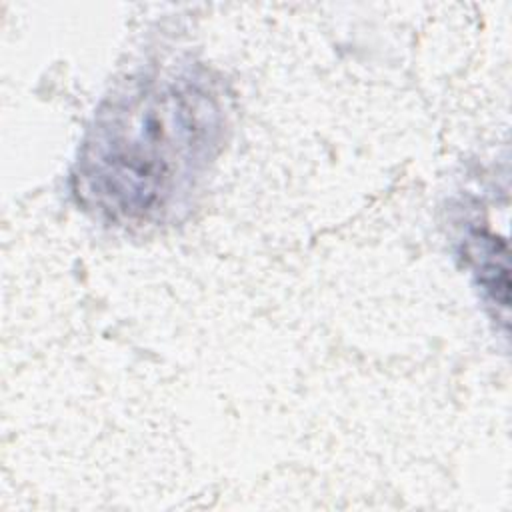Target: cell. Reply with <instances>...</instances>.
Wrapping results in <instances>:
<instances>
[{
  "mask_svg": "<svg viewBox=\"0 0 512 512\" xmlns=\"http://www.w3.org/2000/svg\"><path fill=\"white\" fill-rule=\"evenodd\" d=\"M222 126L204 80H146L98 112L76 162V194L120 224L158 218L214 158Z\"/></svg>",
  "mask_w": 512,
  "mask_h": 512,
  "instance_id": "6da1fadb",
  "label": "cell"
}]
</instances>
